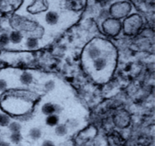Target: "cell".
<instances>
[{"mask_svg":"<svg viewBox=\"0 0 155 146\" xmlns=\"http://www.w3.org/2000/svg\"><path fill=\"white\" fill-rule=\"evenodd\" d=\"M30 136L34 140L38 139L41 136L40 130L38 129H32L30 132Z\"/></svg>","mask_w":155,"mask_h":146,"instance_id":"30bf717a","label":"cell"},{"mask_svg":"<svg viewBox=\"0 0 155 146\" xmlns=\"http://www.w3.org/2000/svg\"><path fill=\"white\" fill-rule=\"evenodd\" d=\"M10 139L13 143L18 144L22 140V136L19 132L12 133L10 136Z\"/></svg>","mask_w":155,"mask_h":146,"instance_id":"52a82bcc","label":"cell"},{"mask_svg":"<svg viewBox=\"0 0 155 146\" xmlns=\"http://www.w3.org/2000/svg\"><path fill=\"white\" fill-rule=\"evenodd\" d=\"M44 146H53V145L49 141H45L44 144Z\"/></svg>","mask_w":155,"mask_h":146,"instance_id":"e0dca14e","label":"cell"},{"mask_svg":"<svg viewBox=\"0 0 155 146\" xmlns=\"http://www.w3.org/2000/svg\"><path fill=\"white\" fill-rule=\"evenodd\" d=\"M66 132H67V130H66V129L63 126H59L57 128V133L59 134V135L63 136Z\"/></svg>","mask_w":155,"mask_h":146,"instance_id":"5bb4252c","label":"cell"},{"mask_svg":"<svg viewBox=\"0 0 155 146\" xmlns=\"http://www.w3.org/2000/svg\"><path fill=\"white\" fill-rule=\"evenodd\" d=\"M26 45L29 49H34L38 46V41L34 38H30L27 41Z\"/></svg>","mask_w":155,"mask_h":146,"instance_id":"7c38bea8","label":"cell"},{"mask_svg":"<svg viewBox=\"0 0 155 146\" xmlns=\"http://www.w3.org/2000/svg\"><path fill=\"white\" fill-rule=\"evenodd\" d=\"M10 124V118L8 115L3 113H0V126H7Z\"/></svg>","mask_w":155,"mask_h":146,"instance_id":"277c9868","label":"cell"},{"mask_svg":"<svg viewBox=\"0 0 155 146\" xmlns=\"http://www.w3.org/2000/svg\"><path fill=\"white\" fill-rule=\"evenodd\" d=\"M57 122H58V118L56 115H51V116H49L47 119L48 124L51 126L56 125L57 123Z\"/></svg>","mask_w":155,"mask_h":146,"instance_id":"4fadbf2b","label":"cell"},{"mask_svg":"<svg viewBox=\"0 0 155 146\" xmlns=\"http://www.w3.org/2000/svg\"><path fill=\"white\" fill-rule=\"evenodd\" d=\"M9 36H8L7 34L3 33L0 36V45H2L3 46L7 45L9 43Z\"/></svg>","mask_w":155,"mask_h":146,"instance_id":"8fae6325","label":"cell"},{"mask_svg":"<svg viewBox=\"0 0 155 146\" xmlns=\"http://www.w3.org/2000/svg\"><path fill=\"white\" fill-rule=\"evenodd\" d=\"M0 31H1V26H0Z\"/></svg>","mask_w":155,"mask_h":146,"instance_id":"d6986e66","label":"cell"},{"mask_svg":"<svg viewBox=\"0 0 155 146\" xmlns=\"http://www.w3.org/2000/svg\"><path fill=\"white\" fill-rule=\"evenodd\" d=\"M22 35L18 32H13L9 36V40L13 43H18L22 40Z\"/></svg>","mask_w":155,"mask_h":146,"instance_id":"6da1fadb","label":"cell"},{"mask_svg":"<svg viewBox=\"0 0 155 146\" xmlns=\"http://www.w3.org/2000/svg\"><path fill=\"white\" fill-rule=\"evenodd\" d=\"M2 138H1V137H0V142H2Z\"/></svg>","mask_w":155,"mask_h":146,"instance_id":"ac0fdd59","label":"cell"},{"mask_svg":"<svg viewBox=\"0 0 155 146\" xmlns=\"http://www.w3.org/2000/svg\"><path fill=\"white\" fill-rule=\"evenodd\" d=\"M89 55L92 59H95L100 55V51L97 47H91L89 50Z\"/></svg>","mask_w":155,"mask_h":146,"instance_id":"9c48e42d","label":"cell"},{"mask_svg":"<svg viewBox=\"0 0 155 146\" xmlns=\"http://www.w3.org/2000/svg\"><path fill=\"white\" fill-rule=\"evenodd\" d=\"M106 66V61L103 59H98L95 62V67L97 70H101Z\"/></svg>","mask_w":155,"mask_h":146,"instance_id":"8992f818","label":"cell"},{"mask_svg":"<svg viewBox=\"0 0 155 146\" xmlns=\"http://www.w3.org/2000/svg\"><path fill=\"white\" fill-rule=\"evenodd\" d=\"M43 112L46 115H50L52 114L54 111H55V108L53 107V106L51 104H45L43 108H42Z\"/></svg>","mask_w":155,"mask_h":146,"instance_id":"ba28073f","label":"cell"},{"mask_svg":"<svg viewBox=\"0 0 155 146\" xmlns=\"http://www.w3.org/2000/svg\"><path fill=\"white\" fill-rule=\"evenodd\" d=\"M7 83L3 79H0V92L5 90L7 88Z\"/></svg>","mask_w":155,"mask_h":146,"instance_id":"9a60e30c","label":"cell"},{"mask_svg":"<svg viewBox=\"0 0 155 146\" xmlns=\"http://www.w3.org/2000/svg\"><path fill=\"white\" fill-rule=\"evenodd\" d=\"M58 16L57 14L54 12L49 13L46 16V21L50 24H54L57 22Z\"/></svg>","mask_w":155,"mask_h":146,"instance_id":"7a4b0ae2","label":"cell"},{"mask_svg":"<svg viewBox=\"0 0 155 146\" xmlns=\"http://www.w3.org/2000/svg\"><path fill=\"white\" fill-rule=\"evenodd\" d=\"M9 129L10 131H11L13 133L19 132L21 129V126L20 124L18 123V122H13L9 125Z\"/></svg>","mask_w":155,"mask_h":146,"instance_id":"5b68a950","label":"cell"},{"mask_svg":"<svg viewBox=\"0 0 155 146\" xmlns=\"http://www.w3.org/2000/svg\"><path fill=\"white\" fill-rule=\"evenodd\" d=\"M21 81L25 84H30L32 81V76L29 73L25 72L23 73L21 77Z\"/></svg>","mask_w":155,"mask_h":146,"instance_id":"3957f363","label":"cell"},{"mask_svg":"<svg viewBox=\"0 0 155 146\" xmlns=\"http://www.w3.org/2000/svg\"><path fill=\"white\" fill-rule=\"evenodd\" d=\"M0 146H11V145L9 143H7V142L2 141V142H0Z\"/></svg>","mask_w":155,"mask_h":146,"instance_id":"2e32d148","label":"cell"}]
</instances>
